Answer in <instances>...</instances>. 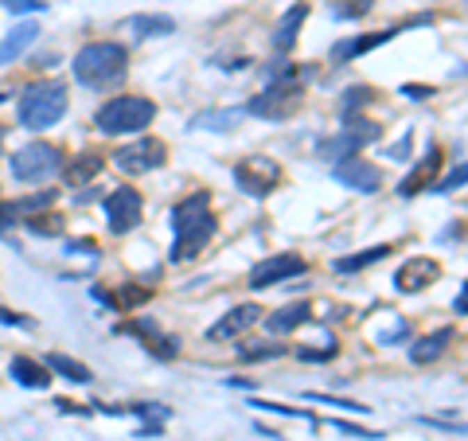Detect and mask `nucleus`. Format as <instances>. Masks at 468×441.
Instances as JSON below:
<instances>
[{"instance_id":"obj_1","label":"nucleus","mask_w":468,"mask_h":441,"mask_svg":"<svg viewBox=\"0 0 468 441\" xmlns=\"http://www.w3.org/2000/svg\"><path fill=\"white\" fill-rule=\"evenodd\" d=\"M215 235V215H211V196L191 192L172 207V262H188L211 242Z\"/></svg>"},{"instance_id":"obj_2","label":"nucleus","mask_w":468,"mask_h":441,"mask_svg":"<svg viewBox=\"0 0 468 441\" xmlns=\"http://www.w3.org/2000/svg\"><path fill=\"white\" fill-rule=\"evenodd\" d=\"M125 75H129V51L121 43H86L74 55V79L90 90L118 86Z\"/></svg>"},{"instance_id":"obj_3","label":"nucleus","mask_w":468,"mask_h":441,"mask_svg":"<svg viewBox=\"0 0 468 441\" xmlns=\"http://www.w3.org/2000/svg\"><path fill=\"white\" fill-rule=\"evenodd\" d=\"M67 114V86L55 79L47 82H35V86H28L20 94V106H16V118H20L24 129H31V133H43V129H51L55 121Z\"/></svg>"},{"instance_id":"obj_4","label":"nucleus","mask_w":468,"mask_h":441,"mask_svg":"<svg viewBox=\"0 0 468 441\" xmlns=\"http://www.w3.org/2000/svg\"><path fill=\"white\" fill-rule=\"evenodd\" d=\"M152 118H156V106L140 94H121V98H110L106 106L94 114V125L106 133V137H125V133H140L149 129Z\"/></svg>"},{"instance_id":"obj_5","label":"nucleus","mask_w":468,"mask_h":441,"mask_svg":"<svg viewBox=\"0 0 468 441\" xmlns=\"http://www.w3.org/2000/svg\"><path fill=\"white\" fill-rule=\"evenodd\" d=\"M63 148L59 145H47V141H31V145H24V148H16L12 153V160H8V168H12V176L16 180H24V184H31V180H47V176H55L63 168Z\"/></svg>"},{"instance_id":"obj_6","label":"nucleus","mask_w":468,"mask_h":441,"mask_svg":"<svg viewBox=\"0 0 468 441\" xmlns=\"http://www.w3.org/2000/svg\"><path fill=\"white\" fill-rule=\"evenodd\" d=\"M246 109L254 114V118H269V121L293 118V114L300 109V86L293 79L289 82H269L258 98H250Z\"/></svg>"},{"instance_id":"obj_7","label":"nucleus","mask_w":468,"mask_h":441,"mask_svg":"<svg viewBox=\"0 0 468 441\" xmlns=\"http://www.w3.org/2000/svg\"><path fill=\"white\" fill-rule=\"evenodd\" d=\"M382 129L375 121H348L344 133H336L332 141H320V157L324 160H348V157H359V148L371 145V141H379Z\"/></svg>"},{"instance_id":"obj_8","label":"nucleus","mask_w":468,"mask_h":441,"mask_svg":"<svg viewBox=\"0 0 468 441\" xmlns=\"http://www.w3.org/2000/svg\"><path fill=\"white\" fill-rule=\"evenodd\" d=\"M164 160H168V148H164V141H156V137H140V141H133V145L113 153V164H118L121 172H129V176L152 172V168H160Z\"/></svg>"},{"instance_id":"obj_9","label":"nucleus","mask_w":468,"mask_h":441,"mask_svg":"<svg viewBox=\"0 0 468 441\" xmlns=\"http://www.w3.org/2000/svg\"><path fill=\"white\" fill-rule=\"evenodd\" d=\"M140 211H145V199L133 187H113L106 196V223H110V235H129L133 226L140 223Z\"/></svg>"},{"instance_id":"obj_10","label":"nucleus","mask_w":468,"mask_h":441,"mask_svg":"<svg viewBox=\"0 0 468 441\" xmlns=\"http://www.w3.org/2000/svg\"><path fill=\"white\" fill-rule=\"evenodd\" d=\"M305 270H309V265H305V258H297V254H269L266 262H258L250 270V289H273V285L289 281V277H300Z\"/></svg>"},{"instance_id":"obj_11","label":"nucleus","mask_w":468,"mask_h":441,"mask_svg":"<svg viewBox=\"0 0 468 441\" xmlns=\"http://www.w3.org/2000/svg\"><path fill=\"white\" fill-rule=\"evenodd\" d=\"M332 176H336L339 184H348L351 192H363V196H371V192L382 187V172L371 164V160H359V157L339 160V164L332 168Z\"/></svg>"},{"instance_id":"obj_12","label":"nucleus","mask_w":468,"mask_h":441,"mask_svg":"<svg viewBox=\"0 0 468 441\" xmlns=\"http://www.w3.org/2000/svg\"><path fill=\"white\" fill-rule=\"evenodd\" d=\"M234 180H239L242 192H250V196H266L269 187L281 180V172H277V164H269V160L254 157V160L234 164Z\"/></svg>"},{"instance_id":"obj_13","label":"nucleus","mask_w":468,"mask_h":441,"mask_svg":"<svg viewBox=\"0 0 468 441\" xmlns=\"http://www.w3.org/2000/svg\"><path fill=\"white\" fill-rule=\"evenodd\" d=\"M261 320V309L258 304H239V309H230L227 316H223L219 324H211V332H207V340H234V336H242L250 328V324H258Z\"/></svg>"},{"instance_id":"obj_14","label":"nucleus","mask_w":468,"mask_h":441,"mask_svg":"<svg viewBox=\"0 0 468 441\" xmlns=\"http://www.w3.org/2000/svg\"><path fill=\"white\" fill-rule=\"evenodd\" d=\"M441 274L437 262H429V258H410L406 265L398 270V277H394V285H398L402 293H418V289H426L433 277Z\"/></svg>"},{"instance_id":"obj_15","label":"nucleus","mask_w":468,"mask_h":441,"mask_svg":"<svg viewBox=\"0 0 468 441\" xmlns=\"http://www.w3.org/2000/svg\"><path fill=\"white\" fill-rule=\"evenodd\" d=\"M449 343H453V328H437V332L421 336V340L410 348V359H414V363H433V359L445 355Z\"/></svg>"},{"instance_id":"obj_16","label":"nucleus","mask_w":468,"mask_h":441,"mask_svg":"<svg viewBox=\"0 0 468 441\" xmlns=\"http://www.w3.org/2000/svg\"><path fill=\"white\" fill-rule=\"evenodd\" d=\"M305 16H309V4H293V8L281 16V24L273 28V47L289 51L293 43H297V31H300V24H305Z\"/></svg>"},{"instance_id":"obj_17","label":"nucleus","mask_w":468,"mask_h":441,"mask_svg":"<svg viewBox=\"0 0 468 441\" xmlns=\"http://www.w3.org/2000/svg\"><path fill=\"white\" fill-rule=\"evenodd\" d=\"M309 316H312L309 301H297V304H285V309H277L273 316H266V328H269V332H277V336H285V332H293L297 324H305Z\"/></svg>"},{"instance_id":"obj_18","label":"nucleus","mask_w":468,"mask_h":441,"mask_svg":"<svg viewBox=\"0 0 468 441\" xmlns=\"http://www.w3.org/2000/svg\"><path fill=\"white\" fill-rule=\"evenodd\" d=\"M12 379L24 382V387H35V391L51 387V371L43 363H35L31 355H16V359H12Z\"/></svg>"},{"instance_id":"obj_19","label":"nucleus","mask_w":468,"mask_h":441,"mask_svg":"<svg viewBox=\"0 0 468 441\" xmlns=\"http://www.w3.org/2000/svg\"><path fill=\"white\" fill-rule=\"evenodd\" d=\"M35 36H40V24H20V28L12 31L8 40L0 43V67H8L16 55H24V51L35 43Z\"/></svg>"},{"instance_id":"obj_20","label":"nucleus","mask_w":468,"mask_h":441,"mask_svg":"<svg viewBox=\"0 0 468 441\" xmlns=\"http://www.w3.org/2000/svg\"><path fill=\"white\" fill-rule=\"evenodd\" d=\"M125 328H129V332H137V336H145V340H149V348L156 355H164V359H168V355H176V340H168V336L160 332L156 320H145V316H140V320L125 324Z\"/></svg>"},{"instance_id":"obj_21","label":"nucleus","mask_w":468,"mask_h":441,"mask_svg":"<svg viewBox=\"0 0 468 441\" xmlns=\"http://www.w3.org/2000/svg\"><path fill=\"white\" fill-rule=\"evenodd\" d=\"M437 164H441V153H437V148H433V153H429V157L421 160V164L414 168V172H410V176L402 180V184H398V196H406V199H410V196H418V187H426L429 180H433V172H437Z\"/></svg>"},{"instance_id":"obj_22","label":"nucleus","mask_w":468,"mask_h":441,"mask_svg":"<svg viewBox=\"0 0 468 441\" xmlns=\"http://www.w3.org/2000/svg\"><path fill=\"white\" fill-rule=\"evenodd\" d=\"M43 367H47V371H59L63 379H70V382H94V375H90L86 363L70 359V355H63V352H51Z\"/></svg>"},{"instance_id":"obj_23","label":"nucleus","mask_w":468,"mask_h":441,"mask_svg":"<svg viewBox=\"0 0 468 441\" xmlns=\"http://www.w3.org/2000/svg\"><path fill=\"white\" fill-rule=\"evenodd\" d=\"M387 40H394V31H371V36H363V40L336 43V47H332V55H336V59H351V55H363V51L379 47V43H387Z\"/></svg>"},{"instance_id":"obj_24","label":"nucleus","mask_w":468,"mask_h":441,"mask_svg":"<svg viewBox=\"0 0 468 441\" xmlns=\"http://www.w3.org/2000/svg\"><path fill=\"white\" fill-rule=\"evenodd\" d=\"M129 28L137 31V36H145V40H152V36H172V31H176V20H172V16H133Z\"/></svg>"},{"instance_id":"obj_25","label":"nucleus","mask_w":468,"mask_h":441,"mask_svg":"<svg viewBox=\"0 0 468 441\" xmlns=\"http://www.w3.org/2000/svg\"><path fill=\"white\" fill-rule=\"evenodd\" d=\"M106 168V160L102 157H82V160H74V164H67V180L70 184H86V180H94Z\"/></svg>"},{"instance_id":"obj_26","label":"nucleus","mask_w":468,"mask_h":441,"mask_svg":"<svg viewBox=\"0 0 468 441\" xmlns=\"http://www.w3.org/2000/svg\"><path fill=\"white\" fill-rule=\"evenodd\" d=\"M387 254H390V246H371V250H363V254L339 258V262H336V270H339V274H351V270H363V265L379 262V258H387Z\"/></svg>"},{"instance_id":"obj_27","label":"nucleus","mask_w":468,"mask_h":441,"mask_svg":"<svg viewBox=\"0 0 468 441\" xmlns=\"http://www.w3.org/2000/svg\"><path fill=\"white\" fill-rule=\"evenodd\" d=\"M371 102V86H351L348 94H344V106H339V114H344V121L355 114V109H363Z\"/></svg>"},{"instance_id":"obj_28","label":"nucleus","mask_w":468,"mask_h":441,"mask_svg":"<svg viewBox=\"0 0 468 441\" xmlns=\"http://www.w3.org/2000/svg\"><path fill=\"white\" fill-rule=\"evenodd\" d=\"M28 231H31V235L59 238V235H63V219H55V215H35V219L28 223Z\"/></svg>"},{"instance_id":"obj_29","label":"nucleus","mask_w":468,"mask_h":441,"mask_svg":"<svg viewBox=\"0 0 468 441\" xmlns=\"http://www.w3.org/2000/svg\"><path fill=\"white\" fill-rule=\"evenodd\" d=\"M312 402H324L332 410H348V414H363L367 406H359V402H348V399H336V394H309Z\"/></svg>"},{"instance_id":"obj_30","label":"nucleus","mask_w":468,"mask_h":441,"mask_svg":"<svg viewBox=\"0 0 468 441\" xmlns=\"http://www.w3.org/2000/svg\"><path fill=\"white\" fill-rule=\"evenodd\" d=\"M297 359H309V363H324V359H336V348H297Z\"/></svg>"},{"instance_id":"obj_31","label":"nucleus","mask_w":468,"mask_h":441,"mask_svg":"<svg viewBox=\"0 0 468 441\" xmlns=\"http://www.w3.org/2000/svg\"><path fill=\"white\" fill-rule=\"evenodd\" d=\"M258 410H273V414H285V418H309V421H316L309 410H293V406H281V402H254Z\"/></svg>"},{"instance_id":"obj_32","label":"nucleus","mask_w":468,"mask_h":441,"mask_svg":"<svg viewBox=\"0 0 468 441\" xmlns=\"http://www.w3.org/2000/svg\"><path fill=\"white\" fill-rule=\"evenodd\" d=\"M140 301H149V289H137V285H129V289H121L118 309H133V304H140Z\"/></svg>"},{"instance_id":"obj_33","label":"nucleus","mask_w":468,"mask_h":441,"mask_svg":"<svg viewBox=\"0 0 468 441\" xmlns=\"http://www.w3.org/2000/svg\"><path fill=\"white\" fill-rule=\"evenodd\" d=\"M367 8H371V0H348L344 8H336V16L339 20H355V16H363Z\"/></svg>"},{"instance_id":"obj_34","label":"nucleus","mask_w":468,"mask_h":441,"mask_svg":"<svg viewBox=\"0 0 468 441\" xmlns=\"http://www.w3.org/2000/svg\"><path fill=\"white\" fill-rule=\"evenodd\" d=\"M8 12H40V8H47L43 0H0Z\"/></svg>"},{"instance_id":"obj_35","label":"nucleus","mask_w":468,"mask_h":441,"mask_svg":"<svg viewBox=\"0 0 468 441\" xmlns=\"http://www.w3.org/2000/svg\"><path fill=\"white\" fill-rule=\"evenodd\" d=\"M16 211H20L16 203L0 199V231H12V223H16Z\"/></svg>"},{"instance_id":"obj_36","label":"nucleus","mask_w":468,"mask_h":441,"mask_svg":"<svg viewBox=\"0 0 468 441\" xmlns=\"http://www.w3.org/2000/svg\"><path fill=\"white\" fill-rule=\"evenodd\" d=\"M460 184H465V164L453 168V172H449V176L437 184V192H453V187H460Z\"/></svg>"},{"instance_id":"obj_37","label":"nucleus","mask_w":468,"mask_h":441,"mask_svg":"<svg viewBox=\"0 0 468 441\" xmlns=\"http://www.w3.org/2000/svg\"><path fill=\"white\" fill-rule=\"evenodd\" d=\"M239 114H207V118H195V125H234Z\"/></svg>"},{"instance_id":"obj_38","label":"nucleus","mask_w":468,"mask_h":441,"mask_svg":"<svg viewBox=\"0 0 468 441\" xmlns=\"http://www.w3.org/2000/svg\"><path fill=\"white\" fill-rule=\"evenodd\" d=\"M246 359H273V355H281V348H269V343H254L250 352H242Z\"/></svg>"},{"instance_id":"obj_39","label":"nucleus","mask_w":468,"mask_h":441,"mask_svg":"<svg viewBox=\"0 0 468 441\" xmlns=\"http://www.w3.org/2000/svg\"><path fill=\"white\" fill-rule=\"evenodd\" d=\"M51 199H55V192H40V196L24 199V203H16V207H43V203H51Z\"/></svg>"},{"instance_id":"obj_40","label":"nucleus","mask_w":468,"mask_h":441,"mask_svg":"<svg viewBox=\"0 0 468 441\" xmlns=\"http://www.w3.org/2000/svg\"><path fill=\"white\" fill-rule=\"evenodd\" d=\"M402 94H410V98H433V86H402Z\"/></svg>"}]
</instances>
